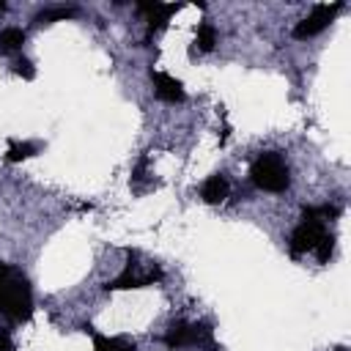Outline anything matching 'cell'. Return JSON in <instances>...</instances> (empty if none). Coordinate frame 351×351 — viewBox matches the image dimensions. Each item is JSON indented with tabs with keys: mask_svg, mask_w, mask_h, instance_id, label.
I'll return each instance as SVG.
<instances>
[{
	"mask_svg": "<svg viewBox=\"0 0 351 351\" xmlns=\"http://www.w3.org/2000/svg\"><path fill=\"white\" fill-rule=\"evenodd\" d=\"M340 8H343V3H332V5H315L296 27H293V38H299V41H304V38H313V36H318L321 30H326L329 27V22H335V16L340 14Z\"/></svg>",
	"mask_w": 351,
	"mask_h": 351,
	"instance_id": "5b68a950",
	"label": "cell"
},
{
	"mask_svg": "<svg viewBox=\"0 0 351 351\" xmlns=\"http://www.w3.org/2000/svg\"><path fill=\"white\" fill-rule=\"evenodd\" d=\"M3 11H5V3H3V0H0V14H3Z\"/></svg>",
	"mask_w": 351,
	"mask_h": 351,
	"instance_id": "d6986e66",
	"label": "cell"
},
{
	"mask_svg": "<svg viewBox=\"0 0 351 351\" xmlns=\"http://www.w3.org/2000/svg\"><path fill=\"white\" fill-rule=\"evenodd\" d=\"M335 351H346V348H343V346H340V348H335Z\"/></svg>",
	"mask_w": 351,
	"mask_h": 351,
	"instance_id": "ffe728a7",
	"label": "cell"
},
{
	"mask_svg": "<svg viewBox=\"0 0 351 351\" xmlns=\"http://www.w3.org/2000/svg\"><path fill=\"white\" fill-rule=\"evenodd\" d=\"M228 192H230V184H228L225 173H214V176H208V178L203 181V186H200V197H203L206 203H211V206L225 203Z\"/></svg>",
	"mask_w": 351,
	"mask_h": 351,
	"instance_id": "9c48e42d",
	"label": "cell"
},
{
	"mask_svg": "<svg viewBox=\"0 0 351 351\" xmlns=\"http://www.w3.org/2000/svg\"><path fill=\"white\" fill-rule=\"evenodd\" d=\"M11 71L19 74V77H25V80H33V77H36V69H33V63H30L27 58H16V60L11 63Z\"/></svg>",
	"mask_w": 351,
	"mask_h": 351,
	"instance_id": "e0dca14e",
	"label": "cell"
},
{
	"mask_svg": "<svg viewBox=\"0 0 351 351\" xmlns=\"http://www.w3.org/2000/svg\"><path fill=\"white\" fill-rule=\"evenodd\" d=\"M71 16H77V8H69V5H60V8H44L41 14H36V25H49V22L71 19Z\"/></svg>",
	"mask_w": 351,
	"mask_h": 351,
	"instance_id": "4fadbf2b",
	"label": "cell"
},
{
	"mask_svg": "<svg viewBox=\"0 0 351 351\" xmlns=\"http://www.w3.org/2000/svg\"><path fill=\"white\" fill-rule=\"evenodd\" d=\"M326 222L313 219V217H302V222L293 228L291 233V255H304V252H315V247L321 244V239L326 236Z\"/></svg>",
	"mask_w": 351,
	"mask_h": 351,
	"instance_id": "277c9868",
	"label": "cell"
},
{
	"mask_svg": "<svg viewBox=\"0 0 351 351\" xmlns=\"http://www.w3.org/2000/svg\"><path fill=\"white\" fill-rule=\"evenodd\" d=\"M211 324L206 321H197V324H189V321H173L165 332V346L167 348H186V346H208L214 337H211Z\"/></svg>",
	"mask_w": 351,
	"mask_h": 351,
	"instance_id": "3957f363",
	"label": "cell"
},
{
	"mask_svg": "<svg viewBox=\"0 0 351 351\" xmlns=\"http://www.w3.org/2000/svg\"><path fill=\"white\" fill-rule=\"evenodd\" d=\"M0 315L11 324H25L33 315V291L27 277L0 261Z\"/></svg>",
	"mask_w": 351,
	"mask_h": 351,
	"instance_id": "6da1fadb",
	"label": "cell"
},
{
	"mask_svg": "<svg viewBox=\"0 0 351 351\" xmlns=\"http://www.w3.org/2000/svg\"><path fill=\"white\" fill-rule=\"evenodd\" d=\"M0 351H14V343H11V335L5 329H0Z\"/></svg>",
	"mask_w": 351,
	"mask_h": 351,
	"instance_id": "ac0fdd59",
	"label": "cell"
},
{
	"mask_svg": "<svg viewBox=\"0 0 351 351\" xmlns=\"http://www.w3.org/2000/svg\"><path fill=\"white\" fill-rule=\"evenodd\" d=\"M137 266L140 263H132V258H129V263H126V269H123V274H118L112 282H107L104 288L107 291H123V288H145V285H154V282H159L162 280V269L156 266V263H151L148 266V271H137Z\"/></svg>",
	"mask_w": 351,
	"mask_h": 351,
	"instance_id": "8992f818",
	"label": "cell"
},
{
	"mask_svg": "<svg viewBox=\"0 0 351 351\" xmlns=\"http://www.w3.org/2000/svg\"><path fill=\"white\" fill-rule=\"evenodd\" d=\"M250 181L263 192H285L291 186V170L285 165V156L280 151H263L250 167Z\"/></svg>",
	"mask_w": 351,
	"mask_h": 351,
	"instance_id": "7a4b0ae2",
	"label": "cell"
},
{
	"mask_svg": "<svg viewBox=\"0 0 351 351\" xmlns=\"http://www.w3.org/2000/svg\"><path fill=\"white\" fill-rule=\"evenodd\" d=\"M137 11L148 16V36H154V33L167 27V22L178 11V5H173V3H137Z\"/></svg>",
	"mask_w": 351,
	"mask_h": 351,
	"instance_id": "52a82bcc",
	"label": "cell"
},
{
	"mask_svg": "<svg viewBox=\"0 0 351 351\" xmlns=\"http://www.w3.org/2000/svg\"><path fill=\"white\" fill-rule=\"evenodd\" d=\"M302 217H313V219L326 222V219H337L340 217V208L332 206V203H326V206H304L302 208Z\"/></svg>",
	"mask_w": 351,
	"mask_h": 351,
	"instance_id": "5bb4252c",
	"label": "cell"
},
{
	"mask_svg": "<svg viewBox=\"0 0 351 351\" xmlns=\"http://www.w3.org/2000/svg\"><path fill=\"white\" fill-rule=\"evenodd\" d=\"M332 250H335V236H332V233H326V236L321 239V244L315 247L318 263H329V258H332Z\"/></svg>",
	"mask_w": 351,
	"mask_h": 351,
	"instance_id": "2e32d148",
	"label": "cell"
},
{
	"mask_svg": "<svg viewBox=\"0 0 351 351\" xmlns=\"http://www.w3.org/2000/svg\"><path fill=\"white\" fill-rule=\"evenodd\" d=\"M195 44H197L200 52H211V49H214V44H217V30H214L211 22H200V25H197Z\"/></svg>",
	"mask_w": 351,
	"mask_h": 351,
	"instance_id": "7c38bea8",
	"label": "cell"
},
{
	"mask_svg": "<svg viewBox=\"0 0 351 351\" xmlns=\"http://www.w3.org/2000/svg\"><path fill=\"white\" fill-rule=\"evenodd\" d=\"M36 151H38V145H33V143H11V145H8V162L30 159Z\"/></svg>",
	"mask_w": 351,
	"mask_h": 351,
	"instance_id": "9a60e30c",
	"label": "cell"
},
{
	"mask_svg": "<svg viewBox=\"0 0 351 351\" xmlns=\"http://www.w3.org/2000/svg\"><path fill=\"white\" fill-rule=\"evenodd\" d=\"M25 44V30L19 27H5L0 30V55H16Z\"/></svg>",
	"mask_w": 351,
	"mask_h": 351,
	"instance_id": "8fae6325",
	"label": "cell"
},
{
	"mask_svg": "<svg viewBox=\"0 0 351 351\" xmlns=\"http://www.w3.org/2000/svg\"><path fill=\"white\" fill-rule=\"evenodd\" d=\"M85 332L93 337V351H134V343L123 340V337H107L93 332V326H85Z\"/></svg>",
	"mask_w": 351,
	"mask_h": 351,
	"instance_id": "30bf717a",
	"label": "cell"
},
{
	"mask_svg": "<svg viewBox=\"0 0 351 351\" xmlns=\"http://www.w3.org/2000/svg\"><path fill=\"white\" fill-rule=\"evenodd\" d=\"M151 80H154V93H156L162 101H167V104L184 101V85H181L176 77H170V74H165V71H151Z\"/></svg>",
	"mask_w": 351,
	"mask_h": 351,
	"instance_id": "ba28073f",
	"label": "cell"
}]
</instances>
